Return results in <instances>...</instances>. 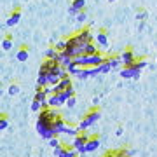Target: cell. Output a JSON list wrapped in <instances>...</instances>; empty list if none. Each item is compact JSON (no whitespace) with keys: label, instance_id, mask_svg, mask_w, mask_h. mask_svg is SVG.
Masks as SVG:
<instances>
[{"label":"cell","instance_id":"1","mask_svg":"<svg viewBox=\"0 0 157 157\" xmlns=\"http://www.w3.org/2000/svg\"><path fill=\"white\" fill-rule=\"evenodd\" d=\"M107 58L103 56L101 52H96V54H82V56H77L73 58V61L77 63V65H80V67H100L101 63L105 61Z\"/></svg>","mask_w":157,"mask_h":157},{"label":"cell","instance_id":"2","mask_svg":"<svg viewBox=\"0 0 157 157\" xmlns=\"http://www.w3.org/2000/svg\"><path fill=\"white\" fill-rule=\"evenodd\" d=\"M58 117V112L56 108H42L39 112V121H37V124H44V126H51L52 124V121Z\"/></svg>","mask_w":157,"mask_h":157},{"label":"cell","instance_id":"3","mask_svg":"<svg viewBox=\"0 0 157 157\" xmlns=\"http://www.w3.org/2000/svg\"><path fill=\"white\" fill-rule=\"evenodd\" d=\"M98 119H100V110H89V112L86 113V117L80 121V124H78L77 128H78V131L82 133L84 129H87V128H91L93 124H96L98 122Z\"/></svg>","mask_w":157,"mask_h":157},{"label":"cell","instance_id":"4","mask_svg":"<svg viewBox=\"0 0 157 157\" xmlns=\"http://www.w3.org/2000/svg\"><path fill=\"white\" fill-rule=\"evenodd\" d=\"M89 138H91V136L87 135V133H78V135L73 138L72 148H73V150H77L78 155H84V154H86V143H87Z\"/></svg>","mask_w":157,"mask_h":157},{"label":"cell","instance_id":"5","mask_svg":"<svg viewBox=\"0 0 157 157\" xmlns=\"http://www.w3.org/2000/svg\"><path fill=\"white\" fill-rule=\"evenodd\" d=\"M65 103H67V96L63 94V93L51 94L49 98H47V105H49V108H58V107H61V105H65Z\"/></svg>","mask_w":157,"mask_h":157},{"label":"cell","instance_id":"6","mask_svg":"<svg viewBox=\"0 0 157 157\" xmlns=\"http://www.w3.org/2000/svg\"><path fill=\"white\" fill-rule=\"evenodd\" d=\"M54 155H56V157H77L78 154H77V150H73V148H72V145L65 147L61 143L59 147L54 148Z\"/></svg>","mask_w":157,"mask_h":157},{"label":"cell","instance_id":"7","mask_svg":"<svg viewBox=\"0 0 157 157\" xmlns=\"http://www.w3.org/2000/svg\"><path fill=\"white\" fill-rule=\"evenodd\" d=\"M140 73H141L140 68H136L135 65H131V67H124L121 70V77L122 78H138Z\"/></svg>","mask_w":157,"mask_h":157},{"label":"cell","instance_id":"8","mask_svg":"<svg viewBox=\"0 0 157 157\" xmlns=\"http://www.w3.org/2000/svg\"><path fill=\"white\" fill-rule=\"evenodd\" d=\"M51 126H52V129H54V133H56V136H61L63 133H65V129H67V126H68V124L65 122V121H63V117H61V115H58V117L54 119V121H52V124H51Z\"/></svg>","mask_w":157,"mask_h":157},{"label":"cell","instance_id":"9","mask_svg":"<svg viewBox=\"0 0 157 157\" xmlns=\"http://www.w3.org/2000/svg\"><path fill=\"white\" fill-rule=\"evenodd\" d=\"M136 61V56H135V52L133 51H124L122 54H121V63H122L124 67H131L133 63Z\"/></svg>","mask_w":157,"mask_h":157},{"label":"cell","instance_id":"10","mask_svg":"<svg viewBox=\"0 0 157 157\" xmlns=\"http://www.w3.org/2000/svg\"><path fill=\"white\" fill-rule=\"evenodd\" d=\"M77 39L82 42V44H87V42H93V33H91V30L86 26V28H82V30H78L77 33Z\"/></svg>","mask_w":157,"mask_h":157},{"label":"cell","instance_id":"11","mask_svg":"<svg viewBox=\"0 0 157 157\" xmlns=\"http://www.w3.org/2000/svg\"><path fill=\"white\" fill-rule=\"evenodd\" d=\"M84 7H86V0H72V6L68 7V12L77 16L78 12L84 11Z\"/></svg>","mask_w":157,"mask_h":157},{"label":"cell","instance_id":"12","mask_svg":"<svg viewBox=\"0 0 157 157\" xmlns=\"http://www.w3.org/2000/svg\"><path fill=\"white\" fill-rule=\"evenodd\" d=\"M19 19H21V11H19V9H14V11L11 12V16L7 17V26H14V25H17Z\"/></svg>","mask_w":157,"mask_h":157},{"label":"cell","instance_id":"13","mask_svg":"<svg viewBox=\"0 0 157 157\" xmlns=\"http://www.w3.org/2000/svg\"><path fill=\"white\" fill-rule=\"evenodd\" d=\"M100 148V138H89L86 143V154L87 152H96Z\"/></svg>","mask_w":157,"mask_h":157},{"label":"cell","instance_id":"14","mask_svg":"<svg viewBox=\"0 0 157 157\" xmlns=\"http://www.w3.org/2000/svg\"><path fill=\"white\" fill-rule=\"evenodd\" d=\"M96 42H98L100 45H103V47L108 45V33L105 32V30H100V32L96 33Z\"/></svg>","mask_w":157,"mask_h":157},{"label":"cell","instance_id":"15","mask_svg":"<svg viewBox=\"0 0 157 157\" xmlns=\"http://www.w3.org/2000/svg\"><path fill=\"white\" fill-rule=\"evenodd\" d=\"M65 68H67L68 75H78V72L82 70V67H80V65H77V63L73 61V59H72L70 63H68V65H67Z\"/></svg>","mask_w":157,"mask_h":157},{"label":"cell","instance_id":"16","mask_svg":"<svg viewBox=\"0 0 157 157\" xmlns=\"http://www.w3.org/2000/svg\"><path fill=\"white\" fill-rule=\"evenodd\" d=\"M28 47L26 45H21V49L17 51V54H16V58H17V61H26L28 59Z\"/></svg>","mask_w":157,"mask_h":157},{"label":"cell","instance_id":"17","mask_svg":"<svg viewBox=\"0 0 157 157\" xmlns=\"http://www.w3.org/2000/svg\"><path fill=\"white\" fill-rule=\"evenodd\" d=\"M56 61H58V65H61V67H67L68 63L72 61V58H70V56H67L65 52H58Z\"/></svg>","mask_w":157,"mask_h":157},{"label":"cell","instance_id":"18","mask_svg":"<svg viewBox=\"0 0 157 157\" xmlns=\"http://www.w3.org/2000/svg\"><path fill=\"white\" fill-rule=\"evenodd\" d=\"M35 101L47 103V94L44 93V87H37V91H35Z\"/></svg>","mask_w":157,"mask_h":157},{"label":"cell","instance_id":"19","mask_svg":"<svg viewBox=\"0 0 157 157\" xmlns=\"http://www.w3.org/2000/svg\"><path fill=\"white\" fill-rule=\"evenodd\" d=\"M96 52H100L98 51V47L94 45V42H87V44H84V54H96Z\"/></svg>","mask_w":157,"mask_h":157},{"label":"cell","instance_id":"20","mask_svg":"<svg viewBox=\"0 0 157 157\" xmlns=\"http://www.w3.org/2000/svg\"><path fill=\"white\" fill-rule=\"evenodd\" d=\"M78 133H80V131H78V128H73V126H67V129H65V133H63V135L75 138V136H77Z\"/></svg>","mask_w":157,"mask_h":157},{"label":"cell","instance_id":"21","mask_svg":"<svg viewBox=\"0 0 157 157\" xmlns=\"http://www.w3.org/2000/svg\"><path fill=\"white\" fill-rule=\"evenodd\" d=\"M107 61H108V65H110V68H117L119 65H121V56H110V58H107Z\"/></svg>","mask_w":157,"mask_h":157},{"label":"cell","instance_id":"22","mask_svg":"<svg viewBox=\"0 0 157 157\" xmlns=\"http://www.w3.org/2000/svg\"><path fill=\"white\" fill-rule=\"evenodd\" d=\"M2 49L4 51H11L12 49V37L11 35H7L6 39L2 40Z\"/></svg>","mask_w":157,"mask_h":157},{"label":"cell","instance_id":"23","mask_svg":"<svg viewBox=\"0 0 157 157\" xmlns=\"http://www.w3.org/2000/svg\"><path fill=\"white\" fill-rule=\"evenodd\" d=\"M56 56H58V51L54 47H49L45 51V59H56Z\"/></svg>","mask_w":157,"mask_h":157},{"label":"cell","instance_id":"24","mask_svg":"<svg viewBox=\"0 0 157 157\" xmlns=\"http://www.w3.org/2000/svg\"><path fill=\"white\" fill-rule=\"evenodd\" d=\"M98 70H100V73H108L110 70H112V68H110V65H108V61L105 59V61H103V63L100 65V67H98Z\"/></svg>","mask_w":157,"mask_h":157},{"label":"cell","instance_id":"25","mask_svg":"<svg viewBox=\"0 0 157 157\" xmlns=\"http://www.w3.org/2000/svg\"><path fill=\"white\" fill-rule=\"evenodd\" d=\"M133 65H135L136 68H140V70H143V68H145L147 65H148V61H147L145 58H141V59H136V61L133 63Z\"/></svg>","mask_w":157,"mask_h":157},{"label":"cell","instance_id":"26","mask_svg":"<svg viewBox=\"0 0 157 157\" xmlns=\"http://www.w3.org/2000/svg\"><path fill=\"white\" fill-rule=\"evenodd\" d=\"M65 47H67V40H58L56 45H54V49H56L58 52H63V51H65Z\"/></svg>","mask_w":157,"mask_h":157},{"label":"cell","instance_id":"27","mask_svg":"<svg viewBox=\"0 0 157 157\" xmlns=\"http://www.w3.org/2000/svg\"><path fill=\"white\" fill-rule=\"evenodd\" d=\"M7 126H9V121H7V115H4V113H2V115H0V131H4V129H6Z\"/></svg>","mask_w":157,"mask_h":157},{"label":"cell","instance_id":"28","mask_svg":"<svg viewBox=\"0 0 157 157\" xmlns=\"http://www.w3.org/2000/svg\"><path fill=\"white\" fill-rule=\"evenodd\" d=\"M63 94L67 96V100H68V98H72V96H75V89H73L72 86H70V87H67V89L63 91Z\"/></svg>","mask_w":157,"mask_h":157},{"label":"cell","instance_id":"29","mask_svg":"<svg viewBox=\"0 0 157 157\" xmlns=\"http://www.w3.org/2000/svg\"><path fill=\"white\" fill-rule=\"evenodd\" d=\"M17 93H19V86H17V84H11V86H9V94H11V96L17 94Z\"/></svg>","mask_w":157,"mask_h":157},{"label":"cell","instance_id":"30","mask_svg":"<svg viewBox=\"0 0 157 157\" xmlns=\"http://www.w3.org/2000/svg\"><path fill=\"white\" fill-rule=\"evenodd\" d=\"M49 145L52 147V148H56V147L61 145V141H59V138H58V136H54V138H51V140H49Z\"/></svg>","mask_w":157,"mask_h":157},{"label":"cell","instance_id":"31","mask_svg":"<svg viewBox=\"0 0 157 157\" xmlns=\"http://www.w3.org/2000/svg\"><path fill=\"white\" fill-rule=\"evenodd\" d=\"M32 110H33V112H40V110H42V103L33 100V103H32Z\"/></svg>","mask_w":157,"mask_h":157},{"label":"cell","instance_id":"32","mask_svg":"<svg viewBox=\"0 0 157 157\" xmlns=\"http://www.w3.org/2000/svg\"><path fill=\"white\" fill-rule=\"evenodd\" d=\"M86 19H87V14H86L84 11H82V12H78V14H77V23H80V25H82V23H84Z\"/></svg>","mask_w":157,"mask_h":157},{"label":"cell","instance_id":"33","mask_svg":"<svg viewBox=\"0 0 157 157\" xmlns=\"http://www.w3.org/2000/svg\"><path fill=\"white\" fill-rule=\"evenodd\" d=\"M136 19H140V21H145L147 19V12L141 9V11H138V14H136Z\"/></svg>","mask_w":157,"mask_h":157},{"label":"cell","instance_id":"34","mask_svg":"<svg viewBox=\"0 0 157 157\" xmlns=\"http://www.w3.org/2000/svg\"><path fill=\"white\" fill-rule=\"evenodd\" d=\"M65 105H67V107H70V108H73V107H75V96H72V98H68Z\"/></svg>","mask_w":157,"mask_h":157},{"label":"cell","instance_id":"35","mask_svg":"<svg viewBox=\"0 0 157 157\" xmlns=\"http://www.w3.org/2000/svg\"><path fill=\"white\" fill-rule=\"evenodd\" d=\"M103 157H113V152H112V154H105Z\"/></svg>","mask_w":157,"mask_h":157},{"label":"cell","instance_id":"36","mask_svg":"<svg viewBox=\"0 0 157 157\" xmlns=\"http://www.w3.org/2000/svg\"><path fill=\"white\" fill-rule=\"evenodd\" d=\"M108 2H110V4H112V2H115V0H108Z\"/></svg>","mask_w":157,"mask_h":157},{"label":"cell","instance_id":"37","mask_svg":"<svg viewBox=\"0 0 157 157\" xmlns=\"http://www.w3.org/2000/svg\"><path fill=\"white\" fill-rule=\"evenodd\" d=\"M155 61H157V59H155Z\"/></svg>","mask_w":157,"mask_h":157}]
</instances>
